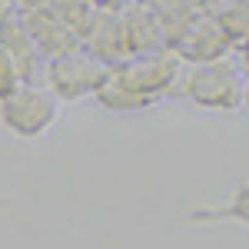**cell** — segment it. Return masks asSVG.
<instances>
[{
	"mask_svg": "<svg viewBox=\"0 0 249 249\" xmlns=\"http://www.w3.org/2000/svg\"><path fill=\"white\" fill-rule=\"evenodd\" d=\"M179 70H183V60L173 53L136 57L107 77V83L96 90V100L107 110H120V113L153 107V103H160V96H166L173 87H179V77H183Z\"/></svg>",
	"mask_w": 249,
	"mask_h": 249,
	"instance_id": "cell-1",
	"label": "cell"
},
{
	"mask_svg": "<svg viewBox=\"0 0 249 249\" xmlns=\"http://www.w3.org/2000/svg\"><path fill=\"white\" fill-rule=\"evenodd\" d=\"M243 90H246V77L232 60H203L193 63L190 70L179 77V93L199 110H213V113H232L243 107Z\"/></svg>",
	"mask_w": 249,
	"mask_h": 249,
	"instance_id": "cell-2",
	"label": "cell"
},
{
	"mask_svg": "<svg viewBox=\"0 0 249 249\" xmlns=\"http://www.w3.org/2000/svg\"><path fill=\"white\" fill-rule=\"evenodd\" d=\"M60 120V100L40 83H23L0 100V123L17 140H37Z\"/></svg>",
	"mask_w": 249,
	"mask_h": 249,
	"instance_id": "cell-3",
	"label": "cell"
},
{
	"mask_svg": "<svg viewBox=\"0 0 249 249\" xmlns=\"http://www.w3.org/2000/svg\"><path fill=\"white\" fill-rule=\"evenodd\" d=\"M110 70L96 57H87L80 50H63L60 57L47 63V90L57 93V100H83V96H96V90L107 83Z\"/></svg>",
	"mask_w": 249,
	"mask_h": 249,
	"instance_id": "cell-4",
	"label": "cell"
},
{
	"mask_svg": "<svg viewBox=\"0 0 249 249\" xmlns=\"http://www.w3.org/2000/svg\"><path fill=\"white\" fill-rule=\"evenodd\" d=\"M190 223L213 226V223H236L249 230V183H239L223 203H206V206H193L186 213Z\"/></svg>",
	"mask_w": 249,
	"mask_h": 249,
	"instance_id": "cell-5",
	"label": "cell"
},
{
	"mask_svg": "<svg viewBox=\"0 0 249 249\" xmlns=\"http://www.w3.org/2000/svg\"><path fill=\"white\" fill-rule=\"evenodd\" d=\"M17 87H23L20 67H17V60L10 57V50L0 43V100H3V96H10Z\"/></svg>",
	"mask_w": 249,
	"mask_h": 249,
	"instance_id": "cell-6",
	"label": "cell"
},
{
	"mask_svg": "<svg viewBox=\"0 0 249 249\" xmlns=\"http://www.w3.org/2000/svg\"><path fill=\"white\" fill-rule=\"evenodd\" d=\"M7 20H14V17H10V3H7V0H0V27H3Z\"/></svg>",
	"mask_w": 249,
	"mask_h": 249,
	"instance_id": "cell-7",
	"label": "cell"
},
{
	"mask_svg": "<svg viewBox=\"0 0 249 249\" xmlns=\"http://www.w3.org/2000/svg\"><path fill=\"white\" fill-rule=\"evenodd\" d=\"M243 110L249 113V80H246V90H243Z\"/></svg>",
	"mask_w": 249,
	"mask_h": 249,
	"instance_id": "cell-8",
	"label": "cell"
},
{
	"mask_svg": "<svg viewBox=\"0 0 249 249\" xmlns=\"http://www.w3.org/2000/svg\"><path fill=\"white\" fill-rule=\"evenodd\" d=\"M243 70L249 73V47H243Z\"/></svg>",
	"mask_w": 249,
	"mask_h": 249,
	"instance_id": "cell-9",
	"label": "cell"
},
{
	"mask_svg": "<svg viewBox=\"0 0 249 249\" xmlns=\"http://www.w3.org/2000/svg\"><path fill=\"white\" fill-rule=\"evenodd\" d=\"M10 203H14V199H10V196H0V210H7V206H10Z\"/></svg>",
	"mask_w": 249,
	"mask_h": 249,
	"instance_id": "cell-10",
	"label": "cell"
}]
</instances>
